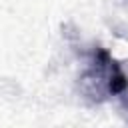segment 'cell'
<instances>
[{
  "mask_svg": "<svg viewBox=\"0 0 128 128\" xmlns=\"http://www.w3.org/2000/svg\"><path fill=\"white\" fill-rule=\"evenodd\" d=\"M80 90L90 102H104L110 96L126 94L128 76L122 64L104 48L92 46L86 56V68L80 76Z\"/></svg>",
  "mask_w": 128,
  "mask_h": 128,
  "instance_id": "obj_1",
  "label": "cell"
}]
</instances>
